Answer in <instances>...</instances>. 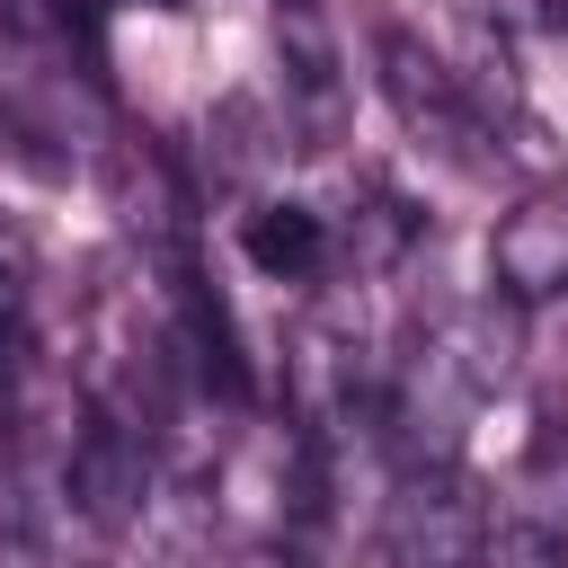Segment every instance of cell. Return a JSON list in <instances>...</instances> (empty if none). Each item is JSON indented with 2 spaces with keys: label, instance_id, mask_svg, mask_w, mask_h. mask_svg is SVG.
I'll return each instance as SVG.
<instances>
[{
  "label": "cell",
  "instance_id": "1",
  "mask_svg": "<svg viewBox=\"0 0 568 568\" xmlns=\"http://www.w3.org/2000/svg\"><path fill=\"white\" fill-rule=\"evenodd\" d=\"M373 62H382V98H390V115L435 151V160H453L462 178H479V169H497V124H488V106H479V89L435 53V44H417L408 27H382L373 36Z\"/></svg>",
  "mask_w": 568,
  "mask_h": 568
},
{
  "label": "cell",
  "instance_id": "2",
  "mask_svg": "<svg viewBox=\"0 0 568 568\" xmlns=\"http://www.w3.org/2000/svg\"><path fill=\"white\" fill-rule=\"evenodd\" d=\"M497 541L488 488L462 462H408L382 506V568H479Z\"/></svg>",
  "mask_w": 568,
  "mask_h": 568
},
{
  "label": "cell",
  "instance_id": "3",
  "mask_svg": "<svg viewBox=\"0 0 568 568\" xmlns=\"http://www.w3.org/2000/svg\"><path fill=\"white\" fill-rule=\"evenodd\" d=\"M62 488L98 532H124L151 488V426H133L124 408H80L71 453H62Z\"/></svg>",
  "mask_w": 568,
  "mask_h": 568
},
{
  "label": "cell",
  "instance_id": "4",
  "mask_svg": "<svg viewBox=\"0 0 568 568\" xmlns=\"http://www.w3.org/2000/svg\"><path fill=\"white\" fill-rule=\"evenodd\" d=\"M488 284L515 311H541V302L568 293V186H532L488 231Z\"/></svg>",
  "mask_w": 568,
  "mask_h": 568
},
{
  "label": "cell",
  "instance_id": "5",
  "mask_svg": "<svg viewBox=\"0 0 568 568\" xmlns=\"http://www.w3.org/2000/svg\"><path fill=\"white\" fill-rule=\"evenodd\" d=\"M240 248H248V266H257V275H275V284H311V275H328V257H337L328 213H311V204H293V195L248 204Z\"/></svg>",
  "mask_w": 568,
  "mask_h": 568
},
{
  "label": "cell",
  "instance_id": "6",
  "mask_svg": "<svg viewBox=\"0 0 568 568\" xmlns=\"http://www.w3.org/2000/svg\"><path fill=\"white\" fill-rule=\"evenodd\" d=\"M284 71H293V98H302V124H311V151L337 133V53L311 18V0H284Z\"/></svg>",
  "mask_w": 568,
  "mask_h": 568
},
{
  "label": "cell",
  "instance_id": "7",
  "mask_svg": "<svg viewBox=\"0 0 568 568\" xmlns=\"http://www.w3.org/2000/svg\"><path fill=\"white\" fill-rule=\"evenodd\" d=\"M408 240H417V213H408L399 195H382V186H373V195H364V213L346 222V257H355V266H399V248H408Z\"/></svg>",
  "mask_w": 568,
  "mask_h": 568
},
{
  "label": "cell",
  "instance_id": "8",
  "mask_svg": "<svg viewBox=\"0 0 568 568\" xmlns=\"http://www.w3.org/2000/svg\"><path fill=\"white\" fill-rule=\"evenodd\" d=\"M497 568H568V532L506 515V532H497Z\"/></svg>",
  "mask_w": 568,
  "mask_h": 568
},
{
  "label": "cell",
  "instance_id": "9",
  "mask_svg": "<svg viewBox=\"0 0 568 568\" xmlns=\"http://www.w3.org/2000/svg\"><path fill=\"white\" fill-rule=\"evenodd\" d=\"M0 27H53V0H0Z\"/></svg>",
  "mask_w": 568,
  "mask_h": 568
},
{
  "label": "cell",
  "instance_id": "10",
  "mask_svg": "<svg viewBox=\"0 0 568 568\" xmlns=\"http://www.w3.org/2000/svg\"><path fill=\"white\" fill-rule=\"evenodd\" d=\"M550 27H559V44H568V0H559V9H550Z\"/></svg>",
  "mask_w": 568,
  "mask_h": 568
},
{
  "label": "cell",
  "instance_id": "11",
  "mask_svg": "<svg viewBox=\"0 0 568 568\" xmlns=\"http://www.w3.org/2000/svg\"><path fill=\"white\" fill-rule=\"evenodd\" d=\"M160 9H178V0H160Z\"/></svg>",
  "mask_w": 568,
  "mask_h": 568
}]
</instances>
